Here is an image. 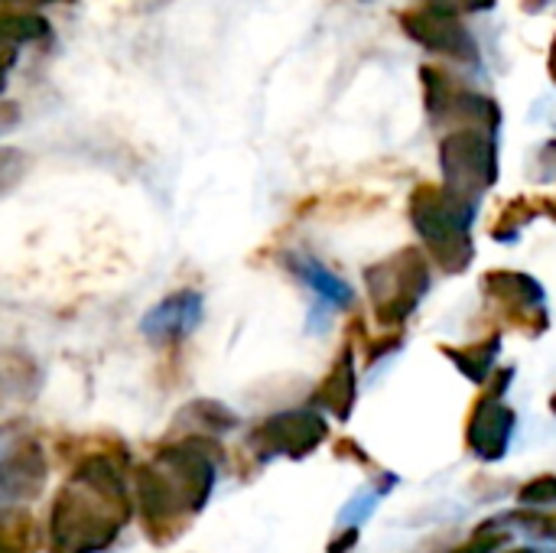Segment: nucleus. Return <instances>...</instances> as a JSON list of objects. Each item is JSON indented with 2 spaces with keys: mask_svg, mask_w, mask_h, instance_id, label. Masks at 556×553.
I'll return each instance as SVG.
<instances>
[{
  "mask_svg": "<svg viewBox=\"0 0 556 553\" xmlns=\"http://www.w3.org/2000/svg\"><path fill=\"white\" fill-rule=\"evenodd\" d=\"M208 492V466L186 447L163 450L160 460L137 476V495L143 502L147 531L166 541L186 508H195Z\"/></svg>",
  "mask_w": 556,
  "mask_h": 553,
  "instance_id": "nucleus-2",
  "label": "nucleus"
},
{
  "mask_svg": "<svg viewBox=\"0 0 556 553\" xmlns=\"http://www.w3.org/2000/svg\"><path fill=\"white\" fill-rule=\"evenodd\" d=\"M0 3H13V7H42V3H59V0H0Z\"/></svg>",
  "mask_w": 556,
  "mask_h": 553,
  "instance_id": "nucleus-7",
  "label": "nucleus"
},
{
  "mask_svg": "<svg viewBox=\"0 0 556 553\" xmlns=\"http://www.w3.org/2000/svg\"><path fill=\"white\" fill-rule=\"evenodd\" d=\"M42 456L33 443L20 447L0 463V489L10 499H26L42 489Z\"/></svg>",
  "mask_w": 556,
  "mask_h": 553,
  "instance_id": "nucleus-4",
  "label": "nucleus"
},
{
  "mask_svg": "<svg viewBox=\"0 0 556 553\" xmlns=\"http://www.w3.org/2000/svg\"><path fill=\"white\" fill-rule=\"evenodd\" d=\"M13 62V55H0V91H3V81H7V65Z\"/></svg>",
  "mask_w": 556,
  "mask_h": 553,
  "instance_id": "nucleus-8",
  "label": "nucleus"
},
{
  "mask_svg": "<svg viewBox=\"0 0 556 553\" xmlns=\"http://www.w3.org/2000/svg\"><path fill=\"white\" fill-rule=\"evenodd\" d=\"M49 23L42 16L33 13H10L0 10V46H20V42H33L49 36Z\"/></svg>",
  "mask_w": 556,
  "mask_h": 553,
  "instance_id": "nucleus-5",
  "label": "nucleus"
},
{
  "mask_svg": "<svg viewBox=\"0 0 556 553\" xmlns=\"http://www.w3.org/2000/svg\"><path fill=\"white\" fill-rule=\"evenodd\" d=\"M130 515L121 466L94 453L81 460L72 482L59 492L49 518V553H98L114 541Z\"/></svg>",
  "mask_w": 556,
  "mask_h": 553,
  "instance_id": "nucleus-1",
  "label": "nucleus"
},
{
  "mask_svg": "<svg viewBox=\"0 0 556 553\" xmlns=\"http://www.w3.org/2000/svg\"><path fill=\"white\" fill-rule=\"evenodd\" d=\"M199 313H202L199 293H176L163 300L156 310H150V316L143 319V332L153 339H179L199 323Z\"/></svg>",
  "mask_w": 556,
  "mask_h": 553,
  "instance_id": "nucleus-3",
  "label": "nucleus"
},
{
  "mask_svg": "<svg viewBox=\"0 0 556 553\" xmlns=\"http://www.w3.org/2000/svg\"><path fill=\"white\" fill-rule=\"evenodd\" d=\"M0 553H33V525L26 515H0Z\"/></svg>",
  "mask_w": 556,
  "mask_h": 553,
  "instance_id": "nucleus-6",
  "label": "nucleus"
}]
</instances>
